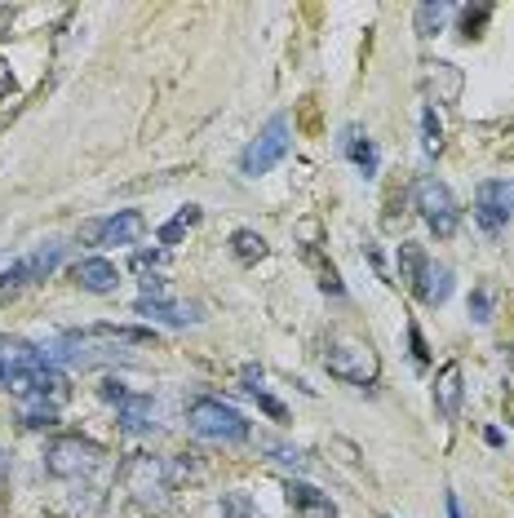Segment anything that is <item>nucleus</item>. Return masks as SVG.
Masks as SVG:
<instances>
[{
    "label": "nucleus",
    "mask_w": 514,
    "mask_h": 518,
    "mask_svg": "<svg viewBox=\"0 0 514 518\" xmlns=\"http://www.w3.org/2000/svg\"><path fill=\"white\" fill-rule=\"evenodd\" d=\"M58 262H63V248L58 244H45V248H36L32 257H23V262H14L5 275H0V293H14V288H23V284H36V279H45V275H54L58 271Z\"/></svg>",
    "instance_id": "nucleus-10"
},
{
    "label": "nucleus",
    "mask_w": 514,
    "mask_h": 518,
    "mask_svg": "<svg viewBox=\"0 0 514 518\" xmlns=\"http://www.w3.org/2000/svg\"><path fill=\"white\" fill-rule=\"evenodd\" d=\"M413 209L421 213V222L435 231V240H452L461 226V209L452 200V191L439 178H417L413 182Z\"/></svg>",
    "instance_id": "nucleus-4"
},
{
    "label": "nucleus",
    "mask_w": 514,
    "mask_h": 518,
    "mask_svg": "<svg viewBox=\"0 0 514 518\" xmlns=\"http://www.w3.org/2000/svg\"><path fill=\"white\" fill-rule=\"evenodd\" d=\"M435 85V102H452L461 93V71L452 62H426V89ZM430 102V107H435Z\"/></svg>",
    "instance_id": "nucleus-18"
},
{
    "label": "nucleus",
    "mask_w": 514,
    "mask_h": 518,
    "mask_svg": "<svg viewBox=\"0 0 514 518\" xmlns=\"http://www.w3.org/2000/svg\"><path fill=\"white\" fill-rule=\"evenodd\" d=\"M448 518H461V501H457V492H448Z\"/></svg>",
    "instance_id": "nucleus-34"
},
{
    "label": "nucleus",
    "mask_w": 514,
    "mask_h": 518,
    "mask_svg": "<svg viewBox=\"0 0 514 518\" xmlns=\"http://www.w3.org/2000/svg\"><path fill=\"white\" fill-rule=\"evenodd\" d=\"M289 147H293V133H289V120L284 116H271V124H266L262 133L244 147V155H240V173L244 178H262V173H271L275 164L289 155Z\"/></svg>",
    "instance_id": "nucleus-6"
},
{
    "label": "nucleus",
    "mask_w": 514,
    "mask_h": 518,
    "mask_svg": "<svg viewBox=\"0 0 514 518\" xmlns=\"http://www.w3.org/2000/svg\"><path fill=\"white\" fill-rule=\"evenodd\" d=\"M116 412H120V430H129V434L156 430V399L151 395H133V390H125V399H116Z\"/></svg>",
    "instance_id": "nucleus-12"
},
{
    "label": "nucleus",
    "mask_w": 514,
    "mask_h": 518,
    "mask_svg": "<svg viewBox=\"0 0 514 518\" xmlns=\"http://www.w3.org/2000/svg\"><path fill=\"white\" fill-rule=\"evenodd\" d=\"M475 222H479V231L483 235H506V226L514 222V182L506 178H488V182H479V191H475Z\"/></svg>",
    "instance_id": "nucleus-8"
},
{
    "label": "nucleus",
    "mask_w": 514,
    "mask_h": 518,
    "mask_svg": "<svg viewBox=\"0 0 514 518\" xmlns=\"http://www.w3.org/2000/svg\"><path fill=\"white\" fill-rule=\"evenodd\" d=\"M266 253H271V244H266L257 231H249V226H240V231L231 235V257H235L240 266H257Z\"/></svg>",
    "instance_id": "nucleus-19"
},
{
    "label": "nucleus",
    "mask_w": 514,
    "mask_h": 518,
    "mask_svg": "<svg viewBox=\"0 0 514 518\" xmlns=\"http://www.w3.org/2000/svg\"><path fill=\"white\" fill-rule=\"evenodd\" d=\"M71 279H76L85 293H98V297H107V293H116V284H120V271H116V262H107V257H98V253H89V257H80L76 266H71Z\"/></svg>",
    "instance_id": "nucleus-11"
},
{
    "label": "nucleus",
    "mask_w": 514,
    "mask_h": 518,
    "mask_svg": "<svg viewBox=\"0 0 514 518\" xmlns=\"http://www.w3.org/2000/svg\"><path fill=\"white\" fill-rule=\"evenodd\" d=\"M142 231H147V217L138 209H120V213L102 217V222H89L85 240L94 248H125V244H138Z\"/></svg>",
    "instance_id": "nucleus-9"
},
{
    "label": "nucleus",
    "mask_w": 514,
    "mask_h": 518,
    "mask_svg": "<svg viewBox=\"0 0 514 518\" xmlns=\"http://www.w3.org/2000/svg\"><path fill=\"white\" fill-rule=\"evenodd\" d=\"M253 399H257V408H262L271 421H289V408H284L280 399H271V395H266V390H253Z\"/></svg>",
    "instance_id": "nucleus-30"
},
{
    "label": "nucleus",
    "mask_w": 514,
    "mask_h": 518,
    "mask_svg": "<svg viewBox=\"0 0 514 518\" xmlns=\"http://www.w3.org/2000/svg\"><path fill=\"white\" fill-rule=\"evenodd\" d=\"M488 18H492V5H488V0H479V5H466V9H461V40H479L483 27H488Z\"/></svg>",
    "instance_id": "nucleus-26"
},
{
    "label": "nucleus",
    "mask_w": 514,
    "mask_h": 518,
    "mask_svg": "<svg viewBox=\"0 0 514 518\" xmlns=\"http://www.w3.org/2000/svg\"><path fill=\"white\" fill-rule=\"evenodd\" d=\"M18 417H23V426H32V430H54L58 426V403L40 399V395H27L23 408H18Z\"/></svg>",
    "instance_id": "nucleus-20"
},
{
    "label": "nucleus",
    "mask_w": 514,
    "mask_h": 518,
    "mask_svg": "<svg viewBox=\"0 0 514 518\" xmlns=\"http://www.w3.org/2000/svg\"><path fill=\"white\" fill-rule=\"evenodd\" d=\"M324 368L328 377L351 381V386H373L377 372H382L377 350L364 337H351V333H333L324 341Z\"/></svg>",
    "instance_id": "nucleus-2"
},
{
    "label": "nucleus",
    "mask_w": 514,
    "mask_h": 518,
    "mask_svg": "<svg viewBox=\"0 0 514 518\" xmlns=\"http://www.w3.org/2000/svg\"><path fill=\"white\" fill-rule=\"evenodd\" d=\"M337 147L351 155V164L359 169V178H377V164H382V155H377V142L373 138H359V129H342Z\"/></svg>",
    "instance_id": "nucleus-16"
},
{
    "label": "nucleus",
    "mask_w": 514,
    "mask_h": 518,
    "mask_svg": "<svg viewBox=\"0 0 514 518\" xmlns=\"http://www.w3.org/2000/svg\"><path fill=\"white\" fill-rule=\"evenodd\" d=\"M187 421H191V430L200 434V439H209V443H244L253 434V426L244 421L240 408H231V403H222L213 395L191 399L187 403Z\"/></svg>",
    "instance_id": "nucleus-3"
},
{
    "label": "nucleus",
    "mask_w": 514,
    "mask_h": 518,
    "mask_svg": "<svg viewBox=\"0 0 514 518\" xmlns=\"http://www.w3.org/2000/svg\"><path fill=\"white\" fill-rule=\"evenodd\" d=\"M408 350H413V364H417V368L430 364V346H426V337H421L417 324H408Z\"/></svg>",
    "instance_id": "nucleus-29"
},
{
    "label": "nucleus",
    "mask_w": 514,
    "mask_h": 518,
    "mask_svg": "<svg viewBox=\"0 0 514 518\" xmlns=\"http://www.w3.org/2000/svg\"><path fill=\"white\" fill-rule=\"evenodd\" d=\"M133 315L151 319V324H164V328H187V324H200V310L195 306H178L169 293V284L156 275L142 279V297L133 302Z\"/></svg>",
    "instance_id": "nucleus-7"
},
{
    "label": "nucleus",
    "mask_w": 514,
    "mask_h": 518,
    "mask_svg": "<svg viewBox=\"0 0 514 518\" xmlns=\"http://www.w3.org/2000/svg\"><path fill=\"white\" fill-rule=\"evenodd\" d=\"M102 461H107V452H102L98 443L80 439V434L54 439L45 448V470L54 474V479H89L94 470H102Z\"/></svg>",
    "instance_id": "nucleus-5"
},
{
    "label": "nucleus",
    "mask_w": 514,
    "mask_h": 518,
    "mask_svg": "<svg viewBox=\"0 0 514 518\" xmlns=\"http://www.w3.org/2000/svg\"><path fill=\"white\" fill-rule=\"evenodd\" d=\"M483 443H488V448H501V443H506V434H501L497 426H488V430H483Z\"/></svg>",
    "instance_id": "nucleus-33"
},
{
    "label": "nucleus",
    "mask_w": 514,
    "mask_h": 518,
    "mask_svg": "<svg viewBox=\"0 0 514 518\" xmlns=\"http://www.w3.org/2000/svg\"><path fill=\"white\" fill-rule=\"evenodd\" d=\"M306 257H311V262H315V271H320V288H324V293H328V297H346L342 279H337V266H333V262H320V257H315V253H306Z\"/></svg>",
    "instance_id": "nucleus-27"
},
{
    "label": "nucleus",
    "mask_w": 514,
    "mask_h": 518,
    "mask_svg": "<svg viewBox=\"0 0 514 518\" xmlns=\"http://www.w3.org/2000/svg\"><path fill=\"white\" fill-rule=\"evenodd\" d=\"M200 217H204V213H200V209H195V204H187V209H178V213H173V217H169V222H164V226H160V244H164V248L182 244V235H187V231H191V226H195V222H200Z\"/></svg>",
    "instance_id": "nucleus-22"
},
{
    "label": "nucleus",
    "mask_w": 514,
    "mask_h": 518,
    "mask_svg": "<svg viewBox=\"0 0 514 518\" xmlns=\"http://www.w3.org/2000/svg\"><path fill=\"white\" fill-rule=\"evenodd\" d=\"M14 93V71H9V62L0 58V98H9Z\"/></svg>",
    "instance_id": "nucleus-32"
},
{
    "label": "nucleus",
    "mask_w": 514,
    "mask_h": 518,
    "mask_svg": "<svg viewBox=\"0 0 514 518\" xmlns=\"http://www.w3.org/2000/svg\"><path fill=\"white\" fill-rule=\"evenodd\" d=\"M160 262H164V253H160V248H151V253H147V248H142V253H133V271H142V275H147V271H156Z\"/></svg>",
    "instance_id": "nucleus-31"
},
{
    "label": "nucleus",
    "mask_w": 514,
    "mask_h": 518,
    "mask_svg": "<svg viewBox=\"0 0 514 518\" xmlns=\"http://www.w3.org/2000/svg\"><path fill=\"white\" fill-rule=\"evenodd\" d=\"M448 14H452V5H444V0H435V5H417V14H413L417 36H439L444 23H448Z\"/></svg>",
    "instance_id": "nucleus-23"
},
{
    "label": "nucleus",
    "mask_w": 514,
    "mask_h": 518,
    "mask_svg": "<svg viewBox=\"0 0 514 518\" xmlns=\"http://www.w3.org/2000/svg\"><path fill=\"white\" fill-rule=\"evenodd\" d=\"M421 151L426 155H439L444 151V124H439V116H435V107H421Z\"/></svg>",
    "instance_id": "nucleus-24"
},
{
    "label": "nucleus",
    "mask_w": 514,
    "mask_h": 518,
    "mask_svg": "<svg viewBox=\"0 0 514 518\" xmlns=\"http://www.w3.org/2000/svg\"><path fill=\"white\" fill-rule=\"evenodd\" d=\"M85 341H129V346H151L156 341V328H129V324H94L80 328Z\"/></svg>",
    "instance_id": "nucleus-17"
},
{
    "label": "nucleus",
    "mask_w": 514,
    "mask_h": 518,
    "mask_svg": "<svg viewBox=\"0 0 514 518\" xmlns=\"http://www.w3.org/2000/svg\"><path fill=\"white\" fill-rule=\"evenodd\" d=\"M413 297L421 306H444L452 297V271L444 262H430L426 271H421V279L413 284Z\"/></svg>",
    "instance_id": "nucleus-15"
},
{
    "label": "nucleus",
    "mask_w": 514,
    "mask_h": 518,
    "mask_svg": "<svg viewBox=\"0 0 514 518\" xmlns=\"http://www.w3.org/2000/svg\"><path fill=\"white\" fill-rule=\"evenodd\" d=\"M395 266H399V279H404V284L413 288L417 279H421V271L430 266V257H426V248H421V244H399Z\"/></svg>",
    "instance_id": "nucleus-21"
},
{
    "label": "nucleus",
    "mask_w": 514,
    "mask_h": 518,
    "mask_svg": "<svg viewBox=\"0 0 514 518\" xmlns=\"http://www.w3.org/2000/svg\"><path fill=\"white\" fill-rule=\"evenodd\" d=\"M120 479H125V492L142 505V510H164L173 488H178L182 479H191V465L178 461V457L133 452V457L125 461V470H120Z\"/></svg>",
    "instance_id": "nucleus-1"
},
{
    "label": "nucleus",
    "mask_w": 514,
    "mask_h": 518,
    "mask_svg": "<svg viewBox=\"0 0 514 518\" xmlns=\"http://www.w3.org/2000/svg\"><path fill=\"white\" fill-rule=\"evenodd\" d=\"M284 496H289V505L302 518H337V505L328 501V492L320 488H311V483H302V479H289L284 483Z\"/></svg>",
    "instance_id": "nucleus-13"
},
{
    "label": "nucleus",
    "mask_w": 514,
    "mask_h": 518,
    "mask_svg": "<svg viewBox=\"0 0 514 518\" xmlns=\"http://www.w3.org/2000/svg\"><path fill=\"white\" fill-rule=\"evenodd\" d=\"M461 395H466V386H461V364L452 359V364H444L435 372V408L444 421H457L461 412Z\"/></svg>",
    "instance_id": "nucleus-14"
},
{
    "label": "nucleus",
    "mask_w": 514,
    "mask_h": 518,
    "mask_svg": "<svg viewBox=\"0 0 514 518\" xmlns=\"http://www.w3.org/2000/svg\"><path fill=\"white\" fill-rule=\"evenodd\" d=\"M470 319H475V324H488L492 319V293L488 288H475V293H470Z\"/></svg>",
    "instance_id": "nucleus-28"
},
{
    "label": "nucleus",
    "mask_w": 514,
    "mask_h": 518,
    "mask_svg": "<svg viewBox=\"0 0 514 518\" xmlns=\"http://www.w3.org/2000/svg\"><path fill=\"white\" fill-rule=\"evenodd\" d=\"M218 510H222V518H266L249 492H222Z\"/></svg>",
    "instance_id": "nucleus-25"
}]
</instances>
